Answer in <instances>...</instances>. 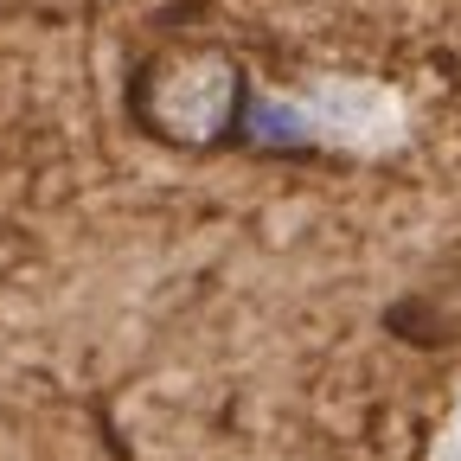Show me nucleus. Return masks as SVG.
Masks as SVG:
<instances>
[{
  "label": "nucleus",
  "instance_id": "nucleus-1",
  "mask_svg": "<svg viewBox=\"0 0 461 461\" xmlns=\"http://www.w3.org/2000/svg\"><path fill=\"white\" fill-rule=\"evenodd\" d=\"M129 122L173 154H218L250 122V71L224 39H160L129 71Z\"/></svg>",
  "mask_w": 461,
  "mask_h": 461
}]
</instances>
